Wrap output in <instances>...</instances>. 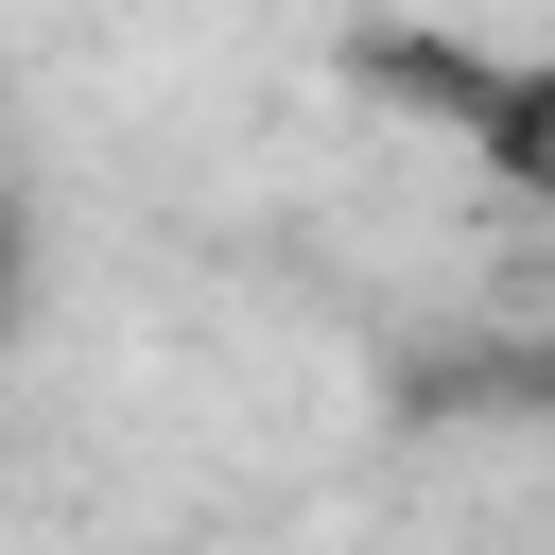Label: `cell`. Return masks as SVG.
Here are the masks:
<instances>
[{
  "label": "cell",
  "instance_id": "cell-1",
  "mask_svg": "<svg viewBox=\"0 0 555 555\" xmlns=\"http://www.w3.org/2000/svg\"><path fill=\"white\" fill-rule=\"evenodd\" d=\"M364 69L416 104V121H451L468 139V173L520 208V225H555V35L538 52H451V35H364Z\"/></svg>",
  "mask_w": 555,
  "mask_h": 555
},
{
  "label": "cell",
  "instance_id": "cell-2",
  "mask_svg": "<svg viewBox=\"0 0 555 555\" xmlns=\"http://www.w3.org/2000/svg\"><path fill=\"white\" fill-rule=\"evenodd\" d=\"M17 278H35V225L0 208V347H17Z\"/></svg>",
  "mask_w": 555,
  "mask_h": 555
}]
</instances>
